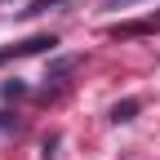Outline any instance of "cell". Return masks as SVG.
I'll list each match as a JSON object with an SVG mask.
<instances>
[{
  "instance_id": "5b68a950",
  "label": "cell",
  "mask_w": 160,
  "mask_h": 160,
  "mask_svg": "<svg viewBox=\"0 0 160 160\" xmlns=\"http://www.w3.org/2000/svg\"><path fill=\"white\" fill-rule=\"evenodd\" d=\"M53 147H58V133H49L45 142H40V156H45V160H53Z\"/></svg>"
},
{
  "instance_id": "6da1fadb",
  "label": "cell",
  "mask_w": 160,
  "mask_h": 160,
  "mask_svg": "<svg viewBox=\"0 0 160 160\" xmlns=\"http://www.w3.org/2000/svg\"><path fill=\"white\" fill-rule=\"evenodd\" d=\"M58 40L53 36H31V40H22V45H5L0 49V62H13V58H31V53H45V49H53Z\"/></svg>"
},
{
  "instance_id": "277c9868",
  "label": "cell",
  "mask_w": 160,
  "mask_h": 160,
  "mask_svg": "<svg viewBox=\"0 0 160 160\" xmlns=\"http://www.w3.org/2000/svg\"><path fill=\"white\" fill-rule=\"evenodd\" d=\"M0 93H5V98H22L27 85H22V80H5V85H0Z\"/></svg>"
},
{
  "instance_id": "8992f818",
  "label": "cell",
  "mask_w": 160,
  "mask_h": 160,
  "mask_svg": "<svg viewBox=\"0 0 160 160\" xmlns=\"http://www.w3.org/2000/svg\"><path fill=\"white\" fill-rule=\"evenodd\" d=\"M49 5H62V0H31V9H27V13H45Z\"/></svg>"
},
{
  "instance_id": "3957f363",
  "label": "cell",
  "mask_w": 160,
  "mask_h": 160,
  "mask_svg": "<svg viewBox=\"0 0 160 160\" xmlns=\"http://www.w3.org/2000/svg\"><path fill=\"white\" fill-rule=\"evenodd\" d=\"M133 116H138V98H125V102L111 107V120H116V125H125V120H133Z\"/></svg>"
},
{
  "instance_id": "7a4b0ae2",
  "label": "cell",
  "mask_w": 160,
  "mask_h": 160,
  "mask_svg": "<svg viewBox=\"0 0 160 160\" xmlns=\"http://www.w3.org/2000/svg\"><path fill=\"white\" fill-rule=\"evenodd\" d=\"M160 27V18H142V22H125V27H111L116 40H129V36H142V31H156Z\"/></svg>"
}]
</instances>
